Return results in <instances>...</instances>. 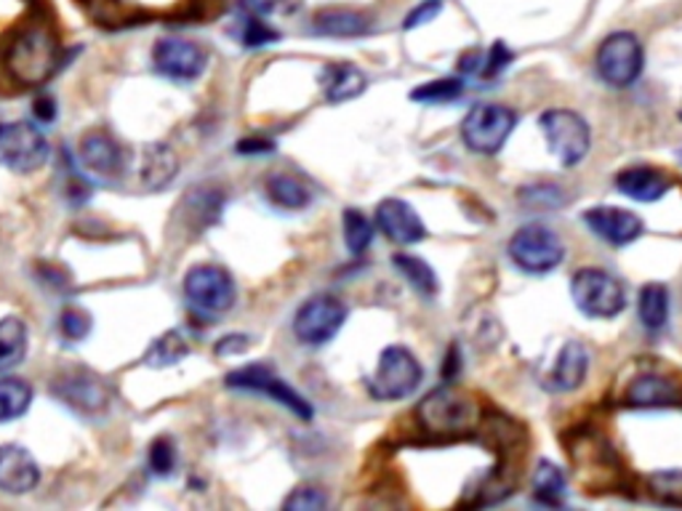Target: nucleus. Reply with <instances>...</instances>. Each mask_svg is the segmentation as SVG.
I'll list each match as a JSON object with an SVG mask.
<instances>
[{"mask_svg": "<svg viewBox=\"0 0 682 511\" xmlns=\"http://www.w3.org/2000/svg\"><path fill=\"white\" fill-rule=\"evenodd\" d=\"M3 65L9 78L22 89L46 83L59 67V38L48 22L30 20L11 33Z\"/></svg>", "mask_w": 682, "mask_h": 511, "instance_id": "nucleus-1", "label": "nucleus"}, {"mask_svg": "<svg viewBox=\"0 0 682 511\" xmlns=\"http://www.w3.org/2000/svg\"><path fill=\"white\" fill-rule=\"evenodd\" d=\"M273 141L269 139H243L241 144H238V152H243V155H264V152H273Z\"/></svg>", "mask_w": 682, "mask_h": 511, "instance_id": "nucleus-45", "label": "nucleus"}, {"mask_svg": "<svg viewBox=\"0 0 682 511\" xmlns=\"http://www.w3.org/2000/svg\"><path fill=\"white\" fill-rule=\"evenodd\" d=\"M464 83L459 78H440L432 83H424L416 91H411V98L421 104H448L462 96Z\"/></svg>", "mask_w": 682, "mask_h": 511, "instance_id": "nucleus-33", "label": "nucleus"}, {"mask_svg": "<svg viewBox=\"0 0 682 511\" xmlns=\"http://www.w3.org/2000/svg\"><path fill=\"white\" fill-rule=\"evenodd\" d=\"M624 403L629 408H672L680 403V390L672 379L661 373H643L626 386Z\"/></svg>", "mask_w": 682, "mask_h": 511, "instance_id": "nucleus-20", "label": "nucleus"}, {"mask_svg": "<svg viewBox=\"0 0 682 511\" xmlns=\"http://www.w3.org/2000/svg\"><path fill=\"white\" fill-rule=\"evenodd\" d=\"M570 295L581 315L592 320L619 317L626 310V291L611 272L598 267L579 269L570 280Z\"/></svg>", "mask_w": 682, "mask_h": 511, "instance_id": "nucleus-3", "label": "nucleus"}, {"mask_svg": "<svg viewBox=\"0 0 682 511\" xmlns=\"http://www.w3.org/2000/svg\"><path fill=\"white\" fill-rule=\"evenodd\" d=\"M150 466L152 472L158 474V477H171L176 469V448L174 442L165 440V437H161V440L152 442L150 448Z\"/></svg>", "mask_w": 682, "mask_h": 511, "instance_id": "nucleus-37", "label": "nucleus"}, {"mask_svg": "<svg viewBox=\"0 0 682 511\" xmlns=\"http://www.w3.org/2000/svg\"><path fill=\"white\" fill-rule=\"evenodd\" d=\"M680 158H682V155H680Z\"/></svg>", "mask_w": 682, "mask_h": 511, "instance_id": "nucleus-47", "label": "nucleus"}, {"mask_svg": "<svg viewBox=\"0 0 682 511\" xmlns=\"http://www.w3.org/2000/svg\"><path fill=\"white\" fill-rule=\"evenodd\" d=\"M680 118H682V107H680Z\"/></svg>", "mask_w": 682, "mask_h": 511, "instance_id": "nucleus-46", "label": "nucleus"}, {"mask_svg": "<svg viewBox=\"0 0 682 511\" xmlns=\"http://www.w3.org/2000/svg\"><path fill=\"white\" fill-rule=\"evenodd\" d=\"M440 11H442V0H424L421 5H416V9L411 11L408 16H405V24H403V27H405V30L421 27V24L432 22L435 16L440 14Z\"/></svg>", "mask_w": 682, "mask_h": 511, "instance_id": "nucleus-42", "label": "nucleus"}, {"mask_svg": "<svg viewBox=\"0 0 682 511\" xmlns=\"http://www.w3.org/2000/svg\"><path fill=\"white\" fill-rule=\"evenodd\" d=\"M507 65H512V51H509V48L504 46L501 40H496L494 46H490V51L483 57L481 76L483 78H496L499 72L507 70Z\"/></svg>", "mask_w": 682, "mask_h": 511, "instance_id": "nucleus-41", "label": "nucleus"}, {"mask_svg": "<svg viewBox=\"0 0 682 511\" xmlns=\"http://www.w3.org/2000/svg\"><path fill=\"white\" fill-rule=\"evenodd\" d=\"M583 221H587L589 230H592L600 240H605V243H611V245H619V248H622V245L635 243L645 230L640 217H635V213L626 211V208H613V206L592 208V211H587Z\"/></svg>", "mask_w": 682, "mask_h": 511, "instance_id": "nucleus-17", "label": "nucleus"}, {"mask_svg": "<svg viewBox=\"0 0 682 511\" xmlns=\"http://www.w3.org/2000/svg\"><path fill=\"white\" fill-rule=\"evenodd\" d=\"M377 227L397 245H416L427 237V227H424L419 213L397 197H386L379 202Z\"/></svg>", "mask_w": 682, "mask_h": 511, "instance_id": "nucleus-15", "label": "nucleus"}, {"mask_svg": "<svg viewBox=\"0 0 682 511\" xmlns=\"http://www.w3.org/2000/svg\"><path fill=\"white\" fill-rule=\"evenodd\" d=\"M51 147L35 123L16 120L0 126V163L14 174H33L46 165Z\"/></svg>", "mask_w": 682, "mask_h": 511, "instance_id": "nucleus-9", "label": "nucleus"}, {"mask_svg": "<svg viewBox=\"0 0 682 511\" xmlns=\"http://www.w3.org/2000/svg\"><path fill=\"white\" fill-rule=\"evenodd\" d=\"M312 30L325 38H360V35L371 33V20L360 11L349 9H325L315 16Z\"/></svg>", "mask_w": 682, "mask_h": 511, "instance_id": "nucleus-22", "label": "nucleus"}, {"mask_svg": "<svg viewBox=\"0 0 682 511\" xmlns=\"http://www.w3.org/2000/svg\"><path fill=\"white\" fill-rule=\"evenodd\" d=\"M637 312H640V323L648 330H663L669 320V291L661 282H648L640 291V301H637Z\"/></svg>", "mask_w": 682, "mask_h": 511, "instance_id": "nucleus-27", "label": "nucleus"}, {"mask_svg": "<svg viewBox=\"0 0 682 511\" xmlns=\"http://www.w3.org/2000/svg\"><path fill=\"white\" fill-rule=\"evenodd\" d=\"M282 507L293 511H321L328 507V498H325L323 490L317 488H297L286 501H282Z\"/></svg>", "mask_w": 682, "mask_h": 511, "instance_id": "nucleus-38", "label": "nucleus"}, {"mask_svg": "<svg viewBox=\"0 0 682 511\" xmlns=\"http://www.w3.org/2000/svg\"><path fill=\"white\" fill-rule=\"evenodd\" d=\"M248 349V336H227L221 338V341L217 344V357H230V355H241Z\"/></svg>", "mask_w": 682, "mask_h": 511, "instance_id": "nucleus-43", "label": "nucleus"}, {"mask_svg": "<svg viewBox=\"0 0 682 511\" xmlns=\"http://www.w3.org/2000/svg\"><path fill=\"white\" fill-rule=\"evenodd\" d=\"M421 429L432 437H451L470 434L481 421V408L470 394L459 392L456 386H440L432 394L421 399L416 408Z\"/></svg>", "mask_w": 682, "mask_h": 511, "instance_id": "nucleus-2", "label": "nucleus"}, {"mask_svg": "<svg viewBox=\"0 0 682 511\" xmlns=\"http://www.w3.org/2000/svg\"><path fill=\"white\" fill-rule=\"evenodd\" d=\"M81 163L100 182H115L126 171V152L109 133L94 131L81 141Z\"/></svg>", "mask_w": 682, "mask_h": 511, "instance_id": "nucleus-16", "label": "nucleus"}, {"mask_svg": "<svg viewBox=\"0 0 682 511\" xmlns=\"http://www.w3.org/2000/svg\"><path fill=\"white\" fill-rule=\"evenodd\" d=\"M184 295L200 315H224L235 306L238 288L232 275L217 264H198L184 277Z\"/></svg>", "mask_w": 682, "mask_h": 511, "instance_id": "nucleus-6", "label": "nucleus"}, {"mask_svg": "<svg viewBox=\"0 0 682 511\" xmlns=\"http://www.w3.org/2000/svg\"><path fill=\"white\" fill-rule=\"evenodd\" d=\"M539 126H542L550 152L565 169H574L587 158L589 147H592V131H589L587 120L579 113H574V109H546Z\"/></svg>", "mask_w": 682, "mask_h": 511, "instance_id": "nucleus-5", "label": "nucleus"}, {"mask_svg": "<svg viewBox=\"0 0 682 511\" xmlns=\"http://www.w3.org/2000/svg\"><path fill=\"white\" fill-rule=\"evenodd\" d=\"M176 152L169 144H150L141 155V184L147 189H163L176 176Z\"/></svg>", "mask_w": 682, "mask_h": 511, "instance_id": "nucleus-24", "label": "nucleus"}, {"mask_svg": "<svg viewBox=\"0 0 682 511\" xmlns=\"http://www.w3.org/2000/svg\"><path fill=\"white\" fill-rule=\"evenodd\" d=\"M347 320V306L334 295H315L299 306L293 317V334L307 347H323L342 330Z\"/></svg>", "mask_w": 682, "mask_h": 511, "instance_id": "nucleus-11", "label": "nucleus"}, {"mask_svg": "<svg viewBox=\"0 0 682 511\" xmlns=\"http://www.w3.org/2000/svg\"><path fill=\"white\" fill-rule=\"evenodd\" d=\"M509 256L528 275H546L565 258V245L546 224H525L509 240Z\"/></svg>", "mask_w": 682, "mask_h": 511, "instance_id": "nucleus-7", "label": "nucleus"}, {"mask_svg": "<svg viewBox=\"0 0 682 511\" xmlns=\"http://www.w3.org/2000/svg\"><path fill=\"white\" fill-rule=\"evenodd\" d=\"M344 243H347L352 256L366 254L368 245L373 243V224L358 208H347L344 211Z\"/></svg>", "mask_w": 682, "mask_h": 511, "instance_id": "nucleus-32", "label": "nucleus"}, {"mask_svg": "<svg viewBox=\"0 0 682 511\" xmlns=\"http://www.w3.org/2000/svg\"><path fill=\"white\" fill-rule=\"evenodd\" d=\"M227 386H230V390L267 394V397L278 399L282 408L293 410L299 418H304V421H310L312 418L310 403H307L297 390H291L286 381L278 379L269 365H248V368H241V371H232L230 375H227Z\"/></svg>", "mask_w": 682, "mask_h": 511, "instance_id": "nucleus-12", "label": "nucleus"}, {"mask_svg": "<svg viewBox=\"0 0 682 511\" xmlns=\"http://www.w3.org/2000/svg\"><path fill=\"white\" fill-rule=\"evenodd\" d=\"M424 379L421 362L416 360L414 352L405 347H386L379 355V365L368 379V392L373 394V399H382V403H395V399L411 397L419 390Z\"/></svg>", "mask_w": 682, "mask_h": 511, "instance_id": "nucleus-4", "label": "nucleus"}, {"mask_svg": "<svg viewBox=\"0 0 682 511\" xmlns=\"http://www.w3.org/2000/svg\"><path fill=\"white\" fill-rule=\"evenodd\" d=\"M648 490L663 503L682 507V469H667L650 474Z\"/></svg>", "mask_w": 682, "mask_h": 511, "instance_id": "nucleus-34", "label": "nucleus"}, {"mask_svg": "<svg viewBox=\"0 0 682 511\" xmlns=\"http://www.w3.org/2000/svg\"><path fill=\"white\" fill-rule=\"evenodd\" d=\"M278 38H280V35L275 33V30L269 27V24L264 22L262 16L251 14L248 20L243 22V33H241L243 46H248V48H259V46H267V43H275Z\"/></svg>", "mask_w": 682, "mask_h": 511, "instance_id": "nucleus-36", "label": "nucleus"}, {"mask_svg": "<svg viewBox=\"0 0 682 511\" xmlns=\"http://www.w3.org/2000/svg\"><path fill=\"white\" fill-rule=\"evenodd\" d=\"M51 392L57 394L65 405H70L72 410L85 416H96L102 410H107L109 405V394L104 390V384L100 379L89 373H65L61 379H57V384L51 386Z\"/></svg>", "mask_w": 682, "mask_h": 511, "instance_id": "nucleus-14", "label": "nucleus"}, {"mask_svg": "<svg viewBox=\"0 0 682 511\" xmlns=\"http://www.w3.org/2000/svg\"><path fill=\"white\" fill-rule=\"evenodd\" d=\"M392 264H395L397 272L405 277V282H408L416 293H421L424 299H432V295L438 293V288H440L438 275H435V269L429 267L424 258L411 256V254H397L395 258H392Z\"/></svg>", "mask_w": 682, "mask_h": 511, "instance_id": "nucleus-28", "label": "nucleus"}, {"mask_svg": "<svg viewBox=\"0 0 682 511\" xmlns=\"http://www.w3.org/2000/svg\"><path fill=\"white\" fill-rule=\"evenodd\" d=\"M323 91L325 98L331 104H342L349 102V98H358L362 91H366L368 78L362 76V70H358L355 65H328L323 70Z\"/></svg>", "mask_w": 682, "mask_h": 511, "instance_id": "nucleus-23", "label": "nucleus"}, {"mask_svg": "<svg viewBox=\"0 0 682 511\" xmlns=\"http://www.w3.org/2000/svg\"><path fill=\"white\" fill-rule=\"evenodd\" d=\"M643 46L632 33H616L598 48V72L613 89H626L643 72Z\"/></svg>", "mask_w": 682, "mask_h": 511, "instance_id": "nucleus-10", "label": "nucleus"}, {"mask_svg": "<svg viewBox=\"0 0 682 511\" xmlns=\"http://www.w3.org/2000/svg\"><path fill=\"white\" fill-rule=\"evenodd\" d=\"M33 113L41 123H51L57 118V102L51 96H38L33 104Z\"/></svg>", "mask_w": 682, "mask_h": 511, "instance_id": "nucleus-44", "label": "nucleus"}, {"mask_svg": "<svg viewBox=\"0 0 682 511\" xmlns=\"http://www.w3.org/2000/svg\"><path fill=\"white\" fill-rule=\"evenodd\" d=\"M33 403V390L22 379H0V423L14 421L27 414Z\"/></svg>", "mask_w": 682, "mask_h": 511, "instance_id": "nucleus-30", "label": "nucleus"}, {"mask_svg": "<svg viewBox=\"0 0 682 511\" xmlns=\"http://www.w3.org/2000/svg\"><path fill=\"white\" fill-rule=\"evenodd\" d=\"M206 51L193 40L184 38H163L152 48V65L163 78L176 80V83H189L200 78L206 70Z\"/></svg>", "mask_w": 682, "mask_h": 511, "instance_id": "nucleus-13", "label": "nucleus"}, {"mask_svg": "<svg viewBox=\"0 0 682 511\" xmlns=\"http://www.w3.org/2000/svg\"><path fill=\"white\" fill-rule=\"evenodd\" d=\"M522 206L528 208H546V211H555V208H563L568 202V197L560 187L555 184H536V187H525L520 193Z\"/></svg>", "mask_w": 682, "mask_h": 511, "instance_id": "nucleus-35", "label": "nucleus"}, {"mask_svg": "<svg viewBox=\"0 0 682 511\" xmlns=\"http://www.w3.org/2000/svg\"><path fill=\"white\" fill-rule=\"evenodd\" d=\"M187 352H189V344L182 330H169V334L161 336L155 344H152L150 352H147L145 357V362L150 368H171V365H176V362H182V357H187Z\"/></svg>", "mask_w": 682, "mask_h": 511, "instance_id": "nucleus-31", "label": "nucleus"}, {"mask_svg": "<svg viewBox=\"0 0 682 511\" xmlns=\"http://www.w3.org/2000/svg\"><path fill=\"white\" fill-rule=\"evenodd\" d=\"M41 469L33 453L20 445H0V490L11 496H24L38 488Z\"/></svg>", "mask_w": 682, "mask_h": 511, "instance_id": "nucleus-18", "label": "nucleus"}, {"mask_svg": "<svg viewBox=\"0 0 682 511\" xmlns=\"http://www.w3.org/2000/svg\"><path fill=\"white\" fill-rule=\"evenodd\" d=\"M589 373V352L581 341H568L557 355L555 368H552V386L557 392L579 390Z\"/></svg>", "mask_w": 682, "mask_h": 511, "instance_id": "nucleus-21", "label": "nucleus"}, {"mask_svg": "<svg viewBox=\"0 0 682 511\" xmlns=\"http://www.w3.org/2000/svg\"><path fill=\"white\" fill-rule=\"evenodd\" d=\"M27 355V325L20 317L0 320V373L16 368Z\"/></svg>", "mask_w": 682, "mask_h": 511, "instance_id": "nucleus-25", "label": "nucleus"}, {"mask_svg": "<svg viewBox=\"0 0 682 511\" xmlns=\"http://www.w3.org/2000/svg\"><path fill=\"white\" fill-rule=\"evenodd\" d=\"M533 496H536L539 503H546V507H560L565 498V474L560 472V466L550 464V461H542L533 472Z\"/></svg>", "mask_w": 682, "mask_h": 511, "instance_id": "nucleus-29", "label": "nucleus"}, {"mask_svg": "<svg viewBox=\"0 0 682 511\" xmlns=\"http://www.w3.org/2000/svg\"><path fill=\"white\" fill-rule=\"evenodd\" d=\"M59 323H61V334H65L67 338H72V341H81V338L91 334L89 312L78 310V306H70V310L61 312Z\"/></svg>", "mask_w": 682, "mask_h": 511, "instance_id": "nucleus-39", "label": "nucleus"}, {"mask_svg": "<svg viewBox=\"0 0 682 511\" xmlns=\"http://www.w3.org/2000/svg\"><path fill=\"white\" fill-rule=\"evenodd\" d=\"M267 197L278 208H286V211H301V208L310 206L312 193H310V187L301 182V178L288 176V174H275L267 178Z\"/></svg>", "mask_w": 682, "mask_h": 511, "instance_id": "nucleus-26", "label": "nucleus"}, {"mask_svg": "<svg viewBox=\"0 0 682 511\" xmlns=\"http://www.w3.org/2000/svg\"><path fill=\"white\" fill-rule=\"evenodd\" d=\"M304 0H245V5L251 9V14L256 16H291L301 9Z\"/></svg>", "mask_w": 682, "mask_h": 511, "instance_id": "nucleus-40", "label": "nucleus"}, {"mask_svg": "<svg viewBox=\"0 0 682 511\" xmlns=\"http://www.w3.org/2000/svg\"><path fill=\"white\" fill-rule=\"evenodd\" d=\"M518 126V115L504 104H477L462 123V139L477 155H496Z\"/></svg>", "mask_w": 682, "mask_h": 511, "instance_id": "nucleus-8", "label": "nucleus"}, {"mask_svg": "<svg viewBox=\"0 0 682 511\" xmlns=\"http://www.w3.org/2000/svg\"><path fill=\"white\" fill-rule=\"evenodd\" d=\"M613 184L629 200L656 202L672 189L674 182L667 171L654 169V165H635V169H624L622 174L613 178Z\"/></svg>", "mask_w": 682, "mask_h": 511, "instance_id": "nucleus-19", "label": "nucleus"}]
</instances>
